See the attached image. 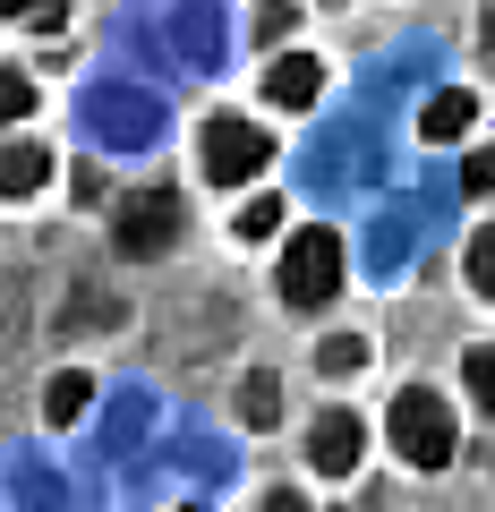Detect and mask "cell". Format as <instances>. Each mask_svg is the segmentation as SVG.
<instances>
[{"label": "cell", "mask_w": 495, "mask_h": 512, "mask_svg": "<svg viewBox=\"0 0 495 512\" xmlns=\"http://www.w3.org/2000/svg\"><path fill=\"white\" fill-rule=\"evenodd\" d=\"M393 453L410 461V470H444V461L461 453V427L453 410H444V393H427V384H410V393H393Z\"/></svg>", "instance_id": "6da1fadb"}, {"label": "cell", "mask_w": 495, "mask_h": 512, "mask_svg": "<svg viewBox=\"0 0 495 512\" xmlns=\"http://www.w3.org/2000/svg\"><path fill=\"white\" fill-rule=\"evenodd\" d=\"M274 291L291 299V308H325L333 291H342V239L325 231V222H308V231L282 248V274H274Z\"/></svg>", "instance_id": "7a4b0ae2"}, {"label": "cell", "mask_w": 495, "mask_h": 512, "mask_svg": "<svg viewBox=\"0 0 495 512\" xmlns=\"http://www.w3.org/2000/svg\"><path fill=\"white\" fill-rule=\"evenodd\" d=\"M197 154H205V180H214V188H248L265 163H274V137H265L257 120H239V111H214Z\"/></svg>", "instance_id": "3957f363"}, {"label": "cell", "mask_w": 495, "mask_h": 512, "mask_svg": "<svg viewBox=\"0 0 495 512\" xmlns=\"http://www.w3.org/2000/svg\"><path fill=\"white\" fill-rule=\"evenodd\" d=\"M171 239H180V197L163 180L129 188V205H120V256H163Z\"/></svg>", "instance_id": "277c9868"}, {"label": "cell", "mask_w": 495, "mask_h": 512, "mask_svg": "<svg viewBox=\"0 0 495 512\" xmlns=\"http://www.w3.org/2000/svg\"><path fill=\"white\" fill-rule=\"evenodd\" d=\"M359 453H367V427L350 419V410H325V419L308 427V461L325 478H350V470H359Z\"/></svg>", "instance_id": "5b68a950"}, {"label": "cell", "mask_w": 495, "mask_h": 512, "mask_svg": "<svg viewBox=\"0 0 495 512\" xmlns=\"http://www.w3.org/2000/svg\"><path fill=\"white\" fill-rule=\"evenodd\" d=\"M470 120H478V103H470L461 86H444V94H427L419 137H427V146H461V137H470Z\"/></svg>", "instance_id": "8992f818"}, {"label": "cell", "mask_w": 495, "mask_h": 512, "mask_svg": "<svg viewBox=\"0 0 495 512\" xmlns=\"http://www.w3.org/2000/svg\"><path fill=\"white\" fill-rule=\"evenodd\" d=\"M316 86H325V69H316L308 52H282L274 69H265V94H274L282 111H308V103H316Z\"/></svg>", "instance_id": "52a82bcc"}, {"label": "cell", "mask_w": 495, "mask_h": 512, "mask_svg": "<svg viewBox=\"0 0 495 512\" xmlns=\"http://www.w3.org/2000/svg\"><path fill=\"white\" fill-rule=\"evenodd\" d=\"M43 180H52V154H43L35 137H9V146H0V197H35Z\"/></svg>", "instance_id": "ba28073f"}, {"label": "cell", "mask_w": 495, "mask_h": 512, "mask_svg": "<svg viewBox=\"0 0 495 512\" xmlns=\"http://www.w3.org/2000/svg\"><path fill=\"white\" fill-rule=\"evenodd\" d=\"M86 402H94V376H77V367H60V376L43 384V419H52V427H77Z\"/></svg>", "instance_id": "9c48e42d"}, {"label": "cell", "mask_w": 495, "mask_h": 512, "mask_svg": "<svg viewBox=\"0 0 495 512\" xmlns=\"http://www.w3.org/2000/svg\"><path fill=\"white\" fill-rule=\"evenodd\" d=\"M239 419H248V427H282V384L265 376V367L239 384Z\"/></svg>", "instance_id": "30bf717a"}, {"label": "cell", "mask_w": 495, "mask_h": 512, "mask_svg": "<svg viewBox=\"0 0 495 512\" xmlns=\"http://www.w3.org/2000/svg\"><path fill=\"white\" fill-rule=\"evenodd\" d=\"M316 367H325V376H350V367H367V333H325Z\"/></svg>", "instance_id": "8fae6325"}, {"label": "cell", "mask_w": 495, "mask_h": 512, "mask_svg": "<svg viewBox=\"0 0 495 512\" xmlns=\"http://www.w3.org/2000/svg\"><path fill=\"white\" fill-rule=\"evenodd\" d=\"M461 376H470V393H478V410L495 419V342H478L470 359H461Z\"/></svg>", "instance_id": "7c38bea8"}, {"label": "cell", "mask_w": 495, "mask_h": 512, "mask_svg": "<svg viewBox=\"0 0 495 512\" xmlns=\"http://www.w3.org/2000/svg\"><path fill=\"white\" fill-rule=\"evenodd\" d=\"M0 120H35V77L0 69Z\"/></svg>", "instance_id": "4fadbf2b"}, {"label": "cell", "mask_w": 495, "mask_h": 512, "mask_svg": "<svg viewBox=\"0 0 495 512\" xmlns=\"http://www.w3.org/2000/svg\"><path fill=\"white\" fill-rule=\"evenodd\" d=\"M461 256H470V291L495 299V231H470V248H461Z\"/></svg>", "instance_id": "5bb4252c"}, {"label": "cell", "mask_w": 495, "mask_h": 512, "mask_svg": "<svg viewBox=\"0 0 495 512\" xmlns=\"http://www.w3.org/2000/svg\"><path fill=\"white\" fill-rule=\"evenodd\" d=\"M282 231V197H248L239 205V239H274Z\"/></svg>", "instance_id": "9a60e30c"}, {"label": "cell", "mask_w": 495, "mask_h": 512, "mask_svg": "<svg viewBox=\"0 0 495 512\" xmlns=\"http://www.w3.org/2000/svg\"><path fill=\"white\" fill-rule=\"evenodd\" d=\"M0 18H18V26H60V18H69V0H0Z\"/></svg>", "instance_id": "2e32d148"}, {"label": "cell", "mask_w": 495, "mask_h": 512, "mask_svg": "<svg viewBox=\"0 0 495 512\" xmlns=\"http://www.w3.org/2000/svg\"><path fill=\"white\" fill-rule=\"evenodd\" d=\"M69 197L94 214V205H103V171H94V163H77V188H69Z\"/></svg>", "instance_id": "e0dca14e"}, {"label": "cell", "mask_w": 495, "mask_h": 512, "mask_svg": "<svg viewBox=\"0 0 495 512\" xmlns=\"http://www.w3.org/2000/svg\"><path fill=\"white\" fill-rule=\"evenodd\" d=\"M461 188H470V197H487V188H495V154H470V171H461Z\"/></svg>", "instance_id": "ac0fdd59"}, {"label": "cell", "mask_w": 495, "mask_h": 512, "mask_svg": "<svg viewBox=\"0 0 495 512\" xmlns=\"http://www.w3.org/2000/svg\"><path fill=\"white\" fill-rule=\"evenodd\" d=\"M257 512H308V495H299V487H274V495H265Z\"/></svg>", "instance_id": "d6986e66"}]
</instances>
